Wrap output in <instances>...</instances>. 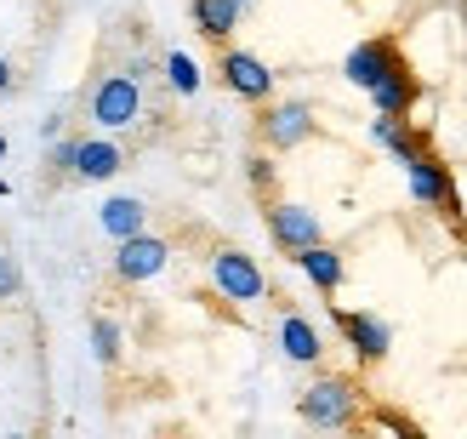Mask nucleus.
Instances as JSON below:
<instances>
[{
  "label": "nucleus",
  "instance_id": "16",
  "mask_svg": "<svg viewBox=\"0 0 467 439\" xmlns=\"http://www.w3.org/2000/svg\"><path fill=\"white\" fill-rule=\"evenodd\" d=\"M370 103H377V114H410V103H416V80L405 75V63L370 86Z\"/></svg>",
  "mask_w": 467,
  "mask_h": 439
},
{
  "label": "nucleus",
  "instance_id": "7",
  "mask_svg": "<svg viewBox=\"0 0 467 439\" xmlns=\"http://www.w3.org/2000/svg\"><path fill=\"white\" fill-rule=\"evenodd\" d=\"M268 235H274L279 251H291V257H296L302 246L325 240V235H319V217L308 212V205H296V200H274V205H268Z\"/></svg>",
  "mask_w": 467,
  "mask_h": 439
},
{
  "label": "nucleus",
  "instance_id": "20",
  "mask_svg": "<svg viewBox=\"0 0 467 439\" xmlns=\"http://www.w3.org/2000/svg\"><path fill=\"white\" fill-rule=\"evenodd\" d=\"M23 291V274H17V263L6 257V251H0V303H6V297H17Z\"/></svg>",
  "mask_w": 467,
  "mask_h": 439
},
{
  "label": "nucleus",
  "instance_id": "23",
  "mask_svg": "<svg viewBox=\"0 0 467 439\" xmlns=\"http://www.w3.org/2000/svg\"><path fill=\"white\" fill-rule=\"evenodd\" d=\"M0 160H6V137H0Z\"/></svg>",
  "mask_w": 467,
  "mask_h": 439
},
{
  "label": "nucleus",
  "instance_id": "4",
  "mask_svg": "<svg viewBox=\"0 0 467 439\" xmlns=\"http://www.w3.org/2000/svg\"><path fill=\"white\" fill-rule=\"evenodd\" d=\"M57 166H68L80 183H109L126 166V149L114 137H75V143H57Z\"/></svg>",
  "mask_w": 467,
  "mask_h": 439
},
{
  "label": "nucleus",
  "instance_id": "1",
  "mask_svg": "<svg viewBox=\"0 0 467 439\" xmlns=\"http://www.w3.org/2000/svg\"><path fill=\"white\" fill-rule=\"evenodd\" d=\"M296 411L314 428H348L359 417V382L354 377H314V388H302Z\"/></svg>",
  "mask_w": 467,
  "mask_h": 439
},
{
  "label": "nucleus",
  "instance_id": "25",
  "mask_svg": "<svg viewBox=\"0 0 467 439\" xmlns=\"http://www.w3.org/2000/svg\"><path fill=\"white\" fill-rule=\"evenodd\" d=\"M240 6H251V0H240Z\"/></svg>",
  "mask_w": 467,
  "mask_h": 439
},
{
  "label": "nucleus",
  "instance_id": "3",
  "mask_svg": "<svg viewBox=\"0 0 467 439\" xmlns=\"http://www.w3.org/2000/svg\"><path fill=\"white\" fill-rule=\"evenodd\" d=\"M212 286L223 291V303H263L268 274H263V263H256L251 251L223 246V251H212Z\"/></svg>",
  "mask_w": 467,
  "mask_h": 439
},
{
  "label": "nucleus",
  "instance_id": "14",
  "mask_svg": "<svg viewBox=\"0 0 467 439\" xmlns=\"http://www.w3.org/2000/svg\"><path fill=\"white\" fill-rule=\"evenodd\" d=\"M279 354H285L291 365H319L325 342H319V331H314V319H302V314H285V319H279Z\"/></svg>",
  "mask_w": 467,
  "mask_h": 439
},
{
  "label": "nucleus",
  "instance_id": "22",
  "mask_svg": "<svg viewBox=\"0 0 467 439\" xmlns=\"http://www.w3.org/2000/svg\"><path fill=\"white\" fill-rule=\"evenodd\" d=\"M12 80H17V68H12V57H0V91H12Z\"/></svg>",
  "mask_w": 467,
  "mask_h": 439
},
{
  "label": "nucleus",
  "instance_id": "15",
  "mask_svg": "<svg viewBox=\"0 0 467 439\" xmlns=\"http://www.w3.org/2000/svg\"><path fill=\"white\" fill-rule=\"evenodd\" d=\"M189 12H194V29L205 40H228L234 29H240V0H189Z\"/></svg>",
  "mask_w": 467,
  "mask_h": 439
},
{
  "label": "nucleus",
  "instance_id": "24",
  "mask_svg": "<svg viewBox=\"0 0 467 439\" xmlns=\"http://www.w3.org/2000/svg\"><path fill=\"white\" fill-rule=\"evenodd\" d=\"M0 194H6V183H0Z\"/></svg>",
  "mask_w": 467,
  "mask_h": 439
},
{
  "label": "nucleus",
  "instance_id": "11",
  "mask_svg": "<svg viewBox=\"0 0 467 439\" xmlns=\"http://www.w3.org/2000/svg\"><path fill=\"white\" fill-rule=\"evenodd\" d=\"M405 177H410V200L416 205H451V166H439L428 149H416L405 160Z\"/></svg>",
  "mask_w": 467,
  "mask_h": 439
},
{
  "label": "nucleus",
  "instance_id": "21",
  "mask_svg": "<svg viewBox=\"0 0 467 439\" xmlns=\"http://www.w3.org/2000/svg\"><path fill=\"white\" fill-rule=\"evenodd\" d=\"M251 183H256V189H268V183H274V166H268V160H251Z\"/></svg>",
  "mask_w": 467,
  "mask_h": 439
},
{
  "label": "nucleus",
  "instance_id": "17",
  "mask_svg": "<svg viewBox=\"0 0 467 439\" xmlns=\"http://www.w3.org/2000/svg\"><path fill=\"white\" fill-rule=\"evenodd\" d=\"M370 137H377L382 149H393L400 160H410L416 149H422V137H416V131L405 126V114H377V126H370Z\"/></svg>",
  "mask_w": 467,
  "mask_h": 439
},
{
  "label": "nucleus",
  "instance_id": "5",
  "mask_svg": "<svg viewBox=\"0 0 467 439\" xmlns=\"http://www.w3.org/2000/svg\"><path fill=\"white\" fill-rule=\"evenodd\" d=\"M166 263H171V246L149 235V228L131 240H114V280H126V286H143L154 274H166Z\"/></svg>",
  "mask_w": 467,
  "mask_h": 439
},
{
  "label": "nucleus",
  "instance_id": "13",
  "mask_svg": "<svg viewBox=\"0 0 467 439\" xmlns=\"http://www.w3.org/2000/svg\"><path fill=\"white\" fill-rule=\"evenodd\" d=\"M98 223H103L109 240H131V235H143V228H149V205L137 200V194H114V200H103Z\"/></svg>",
  "mask_w": 467,
  "mask_h": 439
},
{
  "label": "nucleus",
  "instance_id": "12",
  "mask_svg": "<svg viewBox=\"0 0 467 439\" xmlns=\"http://www.w3.org/2000/svg\"><path fill=\"white\" fill-rule=\"evenodd\" d=\"M296 268L314 280V291H337V286L348 280V263H342V251H337V246H325V240L302 246V251H296Z\"/></svg>",
  "mask_w": 467,
  "mask_h": 439
},
{
  "label": "nucleus",
  "instance_id": "2",
  "mask_svg": "<svg viewBox=\"0 0 467 439\" xmlns=\"http://www.w3.org/2000/svg\"><path fill=\"white\" fill-rule=\"evenodd\" d=\"M143 120V86L137 75H103L91 86V126L98 131H126Z\"/></svg>",
  "mask_w": 467,
  "mask_h": 439
},
{
  "label": "nucleus",
  "instance_id": "18",
  "mask_svg": "<svg viewBox=\"0 0 467 439\" xmlns=\"http://www.w3.org/2000/svg\"><path fill=\"white\" fill-rule=\"evenodd\" d=\"M166 80H171V91L194 98V91H200V63L189 52H166Z\"/></svg>",
  "mask_w": 467,
  "mask_h": 439
},
{
  "label": "nucleus",
  "instance_id": "6",
  "mask_svg": "<svg viewBox=\"0 0 467 439\" xmlns=\"http://www.w3.org/2000/svg\"><path fill=\"white\" fill-rule=\"evenodd\" d=\"M223 86L234 91V98H245V103H268V91H274V68L256 57V52H240V46H228V52H223Z\"/></svg>",
  "mask_w": 467,
  "mask_h": 439
},
{
  "label": "nucleus",
  "instance_id": "10",
  "mask_svg": "<svg viewBox=\"0 0 467 439\" xmlns=\"http://www.w3.org/2000/svg\"><path fill=\"white\" fill-rule=\"evenodd\" d=\"M263 137H268V149H302L314 137V109L308 103H274L263 114Z\"/></svg>",
  "mask_w": 467,
  "mask_h": 439
},
{
  "label": "nucleus",
  "instance_id": "8",
  "mask_svg": "<svg viewBox=\"0 0 467 439\" xmlns=\"http://www.w3.org/2000/svg\"><path fill=\"white\" fill-rule=\"evenodd\" d=\"M337 326H342V337H348V349H354V360H365V365L388 360V349H393L388 319H377V314H342V308H337Z\"/></svg>",
  "mask_w": 467,
  "mask_h": 439
},
{
  "label": "nucleus",
  "instance_id": "19",
  "mask_svg": "<svg viewBox=\"0 0 467 439\" xmlns=\"http://www.w3.org/2000/svg\"><path fill=\"white\" fill-rule=\"evenodd\" d=\"M91 354L103 365L120 360V326H114V319H91Z\"/></svg>",
  "mask_w": 467,
  "mask_h": 439
},
{
  "label": "nucleus",
  "instance_id": "9",
  "mask_svg": "<svg viewBox=\"0 0 467 439\" xmlns=\"http://www.w3.org/2000/svg\"><path fill=\"white\" fill-rule=\"evenodd\" d=\"M393 68H400V46L393 40H359L354 52H348V63H342V75L354 80L359 91H370L382 75H393Z\"/></svg>",
  "mask_w": 467,
  "mask_h": 439
}]
</instances>
